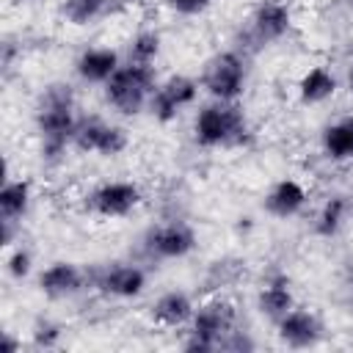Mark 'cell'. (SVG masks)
Instances as JSON below:
<instances>
[{
  "label": "cell",
  "instance_id": "cell-1",
  "mask_svg": "<svg viewBox=\"0 0 353 353\" xmlns=\"http://www.w3.org/2000/svg\"><path fill=\"white\" fill-rule=\"evenodd\" d=\"M77 119H74V97L69 85H50L36 108V130L41 135V152L47 157H58L66 143H72Z\"/></svg>",
  "mask_w": 353,
  "mask_h": 353
},
{
  "label": "cell",
  "instance_id": "cell-2",
  "mask_svg": "<svg viewBox=\"0 0 353 353\" xmlns=\"http://www.w3.org/2000/svg\"><path fill=\"white\" fill-rule=\"evenodd\" d=\"M154 88H157L154 66L152 63L127 61L105 83V99H108V105L116 113H121V116H138L143 108H149V99H152Z\"/></svg>",
  "mask_w": 353,
  "mask_h": 353
},
{
  "label": "cell",
  "instance_id": "cell-3",
  "mask_svg": "<svg viewBox=\"0 0 353 353\" xmlns=\"http://www.w3.org/2000/svg\"><path fill=\"white\" fill-rule=\"evenodd\" d=\"M245 132L243 110L234 102H210L199 108L193 119V138L201 149H215L223 143H237Z\"/></svg>",
  "mask_w": 353,
  "mask_h": 353
},
{
  "label": "cell",
  "instance_id": "cell-4",
  "mask_svg": "<svg viewBox=\"0 0 353 353\" xmlns=\"http://www.w3.org/2000/svg\"><path fill=\"white\" fill-rule=\"evenodd\" d=\"M234 328V306L226 298H212L193 312L185 350H215L223 345V336Z\"/></svg>",
  "mask_w": 353,
  "mask_h": 353
},
{
  "label": "cell",
  "instance_id": "cell-5",
  "mask_svg": "<svg viewBox=\"0 0 353 353\" xmlns=\"http://www.w3.org/2000/svg\"><path fill=\"white\" fill-rule=\"evenodd\" d=\"M201 88L218 102H237L245 88V61L232 50L212 55L204 66Z\"/></svg>",
  "mask_w": 353,
  "mask_h": 353
},
{
  "label": "cell",
  "instance_id": "cell-6",
  "mask_svg": "<svg viewBox=\"0 0 353 353\" xmlns=\"http://www.w3.org/2000/svg\"><path fill=\"white\" fill-rule=\"evenodd\" d=\"M141 201H143V190L132 179H110V182H102L88 196L91 212H97L99 218H110V221L113 218H127L130 212H135L141 207Z\"/></svg>",
  "mask_w": 353,
  "mask_h": 353
},
{
  "label": "cell",
  "instance_id": "cell-7",
  "mask_svg": "<svg viewBox=\"0 0 353 353\" xmlns=\"http://www.w3.org/2000/svg\"><path fill=\"white\" fill-rule=\"evenodd\" d=\"M127 130L119 124H108L102 119H83L74 127L72 146L80 152H94L99 157H116L127 149Z\"/></svg>",
  "mask_w": 353,
  "mask_h": 353
},
{
  "label": "cell",
  "instance_id": "cell-8",
  "mask_svg": "<svg viewBox=\"0 0 353 353\" xmlns=\"http://www.w3.org/2000/svg\"><path fill=\"white\" fill-rule=\"evenodd\" d=\"M199 97V83L193 77L185 74H171L168 80L157 83L152 99H149V110L160 124H168L176 119V113L188 105H193Z\"/></svg>",
  "mask_w": 353,
  "mask_h": 353
},
{
  "label": "cell",
  "instance_id": "cell-9",
  "mask_svg": "<svg viewBox=\"0 0 353 353\" xmlns=\"http://www.w3.org/2000/svg\"><path fill=\"white\" fill-rule=\"evenodd\" d=\"M199 237L196 229L185 221H168L157 229H152L146 245L157 259H182L188 254H193Z\"/></svg>",
  "mask_w": 353,
  "mask_h": 353
},
{
  "label": "cell",
  "instance_id": "cell-10",
  "mask_svg": "<svg viewBox=\"0 0 353 353\" xmlns=\"http://www.w3.org/2000/svg\"><path fill=\"white\" fill-rule=\"evenodd\" d=\"M276 328H279V339L290 347H312L323 336V323L312 309L303 306H292L281 320H276Z\"/></svg>",
  "mask_w": 353,
  "mask_h": 353
},
{
  "label": "cell",
  "instance_id": "cell-11",
  "mask_svg": "<svg viewBox=\"0 0 353 353\" xmlns=\"http://www.w3.org/2000/svg\"><path fill=\"white\" fill-rule=\"evenodd\" d=\"M97 287L110 295V298H138L146 290V270L141 265H130V262H119L102 270V276L97 279Z\"/></svg>",
  "mask_w": 353,
  "mask_h": 353
},
{
  "label": "cell",
  "instance_id": "cell-12",
  "mask_svg": "<svg viewBox=\"0 0 353 353\" xmlns=\"http://www.w3.org/2000/svg\"><path fill=\"white\" fill-rule=\"evenodd\" d=\"M306 201H309L306 188H303L298 179L284 176V179H279V182H273V185H270V190L265 193L262 207H265V212H268V215H273V218L284 221V218L298 215V212L306 207Z\"/></svg>",
  "mask_w": 353,
  "mask_h": 353
},
{
  "label": "cell",
  "instance_id": "cell-13",
  "mask_svg": "<svg viewBox=\"0 0 353 353\" xmlns=\"http://www.w3.org/2000/svg\"><path fill=\"white\" fill-rule=\"evenodd\" d=\"M85 284V276L83 270L74 265V262H52L47 265L41 273H39V290L50 298V301H61V298H69L74 292H80Z\"/></svg>",
  "mask_w": 353,
  "mask_h": 353
},
{
  "label": "cell",
  "instance_id": "cell-14",
  "mask_svg": "<svg viewBox=\"0 0 353 353\" xmlns=\"http://www.w3.org/2000/svg\"><path fill=\"white\" fill-rule=\"evenodd\" d=\"M290 28H292V14H290L287 3H281V0H265V3H259L256 11H254V17H251V30H254V36L262 44L284 39L290 33Z\"/></svg>",
  "mask_w": 353,
  "mask_h": 353
},
{
  "label": "cell",
  "instance_id": "cell-15",
  "mask_svg": "<svg viewBox=\"0 0 353 353\" xmlns=\"http://www.w3.org/2000/svg\"><path fill=\"white\" fill-rule=\"evenodd\" d=\"M119 66H121V58L113 47H88L74 61V72L83 83H102V85L116 74Z\"/></svg>",
  "mask_w": 353,
  "mask_h": 353
},
{
  "label": "cell",
  "instance_id": "cell-16",
  "mask_svg": "<svg viewBox=\"0 0 353 353\" xmlns=\"http://www.w3.org/2000/svg\"><path fill=\"white\" fill-rule=\"evenodd\" d=\"M193 312H196V306H193V301H190L188 292L168 290V292H163L154 301L152 320L157 325H163V328H182V325H188L193 320Z\"/></svg>",
  "mask_w": 353,
  "mask_h": 353
},
{
  "label": "cell",
  "instance_id": "cell-17",
  "mask_svg": "<svg viewBox=\"0 0 353 353\" xmlns=\"http://www.w3.org/2000/svg\"><path fill=\"white\" fill-rule=\"evenodd\" d=\"M256 306L273 323L281 320L295 306V298H292V290H290V279L287 276H273L270 281H265V287L256 295Z\"/></svg>",
  "mask_w": 353,
  "mask_h": 353
},
{
  "label": "cell",
  "instance_id": "cell-18",
  "mask_svg": "<svg viewBox=\"0 0 353 353\" xmlns=\"http://www.w3.org/2000/svg\"><path fill=\"white\" fill-rule=\"evenodd\" d=\"M339 83L334 77L331 69L325 66H312L309 72H303V77L298 80V99L303 105H320L325 99H331L336 94Z\"/></svg>",
  "mask_w": 353,
  "mask_h": 353
},
{
  "label": "cell",
  "instance_id": "cell-19",
  "mask_svg": "<svg viewBox=\"0 0 353 353\" xmlns=\"http://www.w3.org/2000/svg\"><path fill=\"white\" fill-rule=\"evenodd\" d=\"M30 204L28 179H6L0 188V221H22Z\"/></svg>",
  "mask_w": 353,
  "mask_h": 353
},
{
  "label": "cell",
  "instance_id": "cell-20",
  "mask_svg": "<svg viewBox=\"0 0 353 353\" xmlns=\"http://www.w3.org/2000/svg\"><path fill=\"white\" fill-rule=\"evenodd\" d=\"M320 143H323L325 157H331L334 163L353 160V124H350V119H347V121L328 124V127L323 130Z\"/></svg>",
  "mask_w": 353,
  "mask_h": 353
},
{
  "label": "cell",
  "instance_id": "cell-21",
  "mask_svg": "<svg viewBox=\"0 0 353 353\" xmlns=\"http://www.w3.org/2000/svg\"><path fill=\"white\" fill-rule=\"evenodd\" d=\"M345 218H347V199H345V196H331V199L320 207V212H317V218H314V232H317L320 237H334V234L342 229Z\"/></svg>",
  "mask_w": 353,
  "mask_h": 353
},
{
  "label": "cell",
  "instance_id": "cell-22",
  "mask_svg": "<svg viewBox=\"0 0 353 353\" xmlns=\"http://www.w3.org/2000/svg\"><path fill=\"white\" fill-rule=\"evenodd\" d=\"M105 3H108V0H63L61 14H63V19H66L69 25L83 28V25H91L94 19L102 17Z\"/></svg>",
  "mask_w": 353,
  "mask_h": 353
},
{
  "label": "cell",
  "instance_id": "cell-23",
  "mask_svg": "<svg viewBox=\"0 0 353 353\" xmlns=\"http://www.w3.org/2000/svg\"><path fill=\"white\" fill-rule=\"evenodd\" d=\"M157 55H160V33L157 30H141L130 44V61L154 63Z\"/></svg>",
  "mask_w": 353,
  "mask_h": 353
},
{
  "label": "cell",
  "instance_id": "cell-24",
  "mask_svg": "<svg viewBox=\"0 0 353 353\" xmlns=\"http://www.w3.org/2000/svg\"><path fill=\"white\" fill-rule=\"evenodd\" d=\"M6 270H8V276L11 279H17V281H22V279H28L30 276V270H33V256H30V251L28 248H14L11 254H8V259H6Z\"/></svg>",
  "mask_w": 353,
  "mask_h": 353
},
{
  "label": "cell",
  "instance_id": "cell-25",
  "mask_svg": "<svg viewBox=\"0 0 353 353\" xmlns=\"http://www.w3.org/2000/svg\"><path fill=\"white\" fill-rule=\"evenodd\" d=\"M58 339H61V325H55V323H50V320L39 323V325L33 328V345H36V347H55Z\"/></svg>",
  "mask_w": 353,
  "mask_h": 353
},
{
  "label": "cell",
  "instance_id": "cell-26",
  "mask_svg": "<svg viewBox=\"0 0 353 353\" xmlns=\"http://www.w3.org/2000/svg\"><path fill=\"white\" fill-rule=\"evenodd\" d=\"M168 6L179 17H199L212 6V0H168Z\"/></svg>",
  "mask_w": 353,
  "mask_h": 353
},
{
  "label": "cell",
  "instance_id": "cell-27",
  "mask_svg": "<svg viewBox=\"0 0 353 353\" xmlns=\"http://www.w3.org/2000/svg\"><path fill=\"white\" fill-rule=\"evenodd\" d=\"M19 347H22V342H17V339H14L8 331H3V339H0V350H3V353H17Z\"/></svg>",
  "mask_w": 353,
  "mask_h": 353
},
{
  "label": "cell",
  "instance_id": "cell-28",
  "mask_svg": "<svg viewBox=\"0 0 353 353\" xmlns=\"http://www.w3.org/2000/svg\"><path fill=\"white\" fill-rule=\"evenodd\" d=\"M350 88H353V72H350Z\"/></svg>",
  "mask_w": 353,
  "mask_h": 353
},
{
  "label": "cell",
  "instance_id": "cell-29",
  "mask_svg": "<svg viewBox=\"0 0 353 353\" xmlns=\"http://www.w3.org/2000/svg\"><path fill=\"white\" fill-rule=\"evenodd\" d=\"M124 3H138V0H124Z\"/></svg>",
  "mask_w": 353,
  "mask_h": 353
},
{
  "label": "cell",
  "instance_id": "cell-30",
  "mask_svg": "<svg viewBox=\"0 0 353 353\" xmlns=\"http://www.w3.org/2000/svg\"><path fill=\"white\" fill-rule=\"evenodd\" d=\"M350 124H353V119H350Z\"/></svg>",
  "mask_w": 353,
  "mask_h": 353
},
{
  "label": "cell",
  "instance_id": "cell-31",
  "mask_svg": "<svg viewBox=\"0 0 353 353\" xmlns=\"http://www.w3.org/2000/svg\"><path fill=\"white\" fill-rule=\"evenodd\" d=\"M347 3H353V0H347Z\"/></svg>",
  "mask_w": 353,
  "mask_h": 353
}]
</instances>
